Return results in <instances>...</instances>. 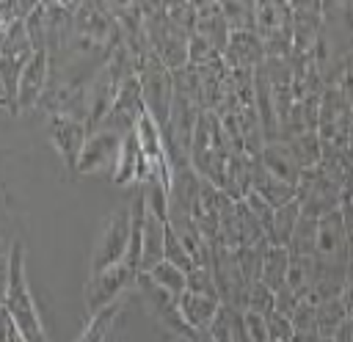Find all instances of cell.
Listing matches in <instances>:
<instances>
[{
	"label": "cell",
	"instance_id": "cell-33",
	"mask_svg": "<svg viewBox=\"0 0 353 342\" xmlns=\"http://www.w3.org/2000/svg\"><path fill=\"white\" fill-rule=\"evenodd\" d=\"M342 303H345L347 314H353V259H347V270H345V290H342Z\"/></svg>",
	"mask_w": 353,
	"mask_h": 342
},
{
	"label": "cell",
	"instance_id": "cell-30",
	"mask_svg": "<svg viewBox=\"0 0 353 342\" xmlns=\"http://www.w3.org/2000/svg\"><path fill=\"white\" fill-rule=\"evenodd\" d=\"M188 290H193V292H207V295H218L212 262H210V265H193V268L188 270Z\"/></svg>",
	"mask_w": 353,
	"mask_h": 342
},
{
	"label": "cell",
	"instance_id": "cell-32",
	"mask_svg": "<svg viewBox=\"0 0 353 342\" xmlns=\"http://www.w3.org/2000/svg\"><path fill=\"white\" fill-rule=\"evenodd\" d=\"M243 325L251 342H270V331H268V317L251 309H243Z\"/></svg>",
	"mask_w": 353,
	"mask_h": 342
},
{
	"label": "cell",
	"instance_id": "cell-25",
	"mask_svg": "<svg viewBox=\"0 0 353 342\" xmlns=\"http://www.w3.org/2000/svg\"><path fill=\"white\" fill-rule=\"evenodd\" d=\"M146 276H149L154 284H160L163 290H168L171 295H176V298L188 290V270H182L179 265H174V262H168V259L157 262L152 270H146Z\"/></svg>",
	"mask_w": 353,
	"mask_h": 342
},
{
	"label": "cell",
	"instance_id": "cell-26",
	"mask_svg": "<svg viewBox=\"0 0 353 342\" xmlns=\"http://www.w3.org/2000/svg\"><path fill=\"white\" fill-rule=\"evenodd\" d=\"M317 223L320 218H312L301 210V221L292 232V240H290V254H312L314 256V243H317Z\"/></svg>",
	"mask_w": 353,
	"mask_h": 342
},
{
	"label": "cell",
	"instance_id": "cell-1",
	"mask_svg": "<svg viewBox=\"0 0 353 342\" xmlns=\"http://www.w3.org/2000/svg\"><path fill=\"white\" fill-rule=\"evenodd\" d=\"M3 312L14 320V325L19 328V334L25 336V342H50L41 314L36 309L33 292L28 287V276H25V248L19 240L11 243L8 251V268H6V290H3Z\"/></svg>",
	"mask_w": 353,
	"mask_h": 342
},
{
	"label": "cell",
	"instance_id": "cell-20",
	"mask_svg": "<svg viewBox=\"0 0 353 342\" xmlns=\"http://www.w3.org/2000/svg\"><path fill=\"white\" fill-rule=\"evenodd\" d=\"M284 141L290 143V149H292V154H295V160H298V165L303 171L317 168L323 163V157H325V141L320 138L317 130H303V132H295V135H290Z\"/></svg>",
	"mask_w": 353,
	"mask_h": 342
},
{
	"label": "cell",
	"instance_id": "cell-24",
	"mask_svg": "<svg viewBox=\"0 0 353 342\" xmlns=\"http://www.w3.org/2000/svg\"><path fill=\"white\" fill-rule=\"evenodd\" d=\"M347 309L342 303V295L339 298H328V301H320L317 303V334L325 336V339H334V334L342 328V323L347 320Z\"/></svg>",
	"mask_w": 353,
	"mask_h": 342
},
{
	"label": "cell",
	"instance_id": "cell-28",
	"mask_svg": "<svg viewBox=\"0 0 353 342\" xmlns=\"http://www.w3.org/2000/svg\"><path fill=\"white\" fill-rule=\"evenodd\" d=\"M165 259L174 262V265H179L182 270H190V268L196 265L193 256H190V251H188V245L182 243V237H179L176 229L171 226V221L165 223Z\"/></svg>",
	"mask_w": 353,
	"mask_h": 342
},
{
	"label": "cell",
	"instance_id": "cell-35",
	"mask_svg": "<svg viewBox=\"0 0 353 342\" xmlns=\"http://www.w3.org/2000/svg\"><path fill=\"white\" fill-rule=\"evenodd\" d=\"M171 342H196V339H190V336H174Z\"/></svg>",
	"mask_w": 353,
	"mask_h": 342
},
{
	"label": "cell",
	"instance_id": "cell-12",
	"mask_svg": "<svg viewBox=\"0 0 353 342\" xmlns=\"http://www.w3.org/2000/svg\"><path fill=\"white\" fill-rule=\"evenodd\" d=\"M50 80H52L50 52L47 50H39L28 61V66H25V72L19 77V102H17L19 105V113L33 110L36 105H41V99H44V94L50 88Z\"/></svg>",
	"mask_w": 353,
	"mask_h": 342
},
{
	"label": "cell",
	"instance_id": "cell-17",
	"mask_svg": "<svg viewBox=\"0 0 353 342\" xmlns=\"http://www.w3.org/2000/svg\"><path fill=\"white\" fill-rule=\"evenodd\" d=\"M193 33L207 39L223 55V50L229 44V36H232V28H229V22H226V17H223V11H221V6L215 0L196 6V28H193Z\"/></svg>",
	"mask_w": 353,
	"mask_h": 342
},
{
	"label": "cell",
	"instance_id": "cell-10",
	"mask_svg": "<svg viewBox=\"0 0 353 342\" xmlns=\"http://www.w3.org/2000/svg\"><path fill=\"white\" fill-rule=\"evenodd\" d=\"M88 135H91V127L85 121L50 116V141L58 149L66 171H72V174H77V163H80V154H83Z\"/></svg>",
	"mask_w": 353,
	"mask_h": 342
},
{
	"label": "cell",
	"instance_id": "cell-8",
	"mask_svg": "<svg viewBox=\"0 0 353 342\" xmlns=\"http://www.w3.org/2000/svg\"><path fill=\"white\" fill-rule=\"evenodd\" d=\"M74 33L97 41V44H105V47H119L121 44V28H119V19L113 17V11L108 8L105 0H85L74 17Z\"/></svg>",
	"mask_w": 353,
	"mask_h": 342
},
{
	"label": "cell",
	"instance_id": "cell-18",
	"mask_svg": "<svg viewBox=\"0 0 353 342\" xmlns=\"http://www.w3.org/2000/svg\"><path fill=\"white\" fill-rule=\"evenodd\" d=\"M251 190H256L273 210L281 207V204H287V201H292V199H298V188H292V185L276 179V177L268 174L256 160H251Z\"/></svg>",
	"mask_w": 353,
	"mask_h": 342
},
{
	"label": "cell",
	"instance_id": "cell-15",
	"mask_svg": "<svg viewBox=\"0 0 353 342\" xmlns=\"http://www.w3.org/2000/svg\"><path fill=\"white\" fill-rule=\"evenodd\" d=\"M254 160H256L268 174H273L276 179H281V182H287V185H292V188L301 185L303 168L298 165V160H295V154H292V149H290L287 141H265L262 152H259Z\"/></svg>",
	"mask_w": 353,
	"mask_h": 342
},
{
	"label": "cell",
	"instance_id": "cell-2",
	"mask_svg": "<svg viewBox=\"0 0 353 342\" xmlns=\"http://www.w3.org/2000/svg\"><path fill=\"white\" fill-rule=\"evenodd\" d=\"M0 83H3V105L11 116L19 113V77L28 61L36 55V47L28 36V25L19 19L0 30Z\"/></svg>",
	"mask_w": 353,
	"mask_h": 342
},
{
	"label": "cell",
	"instance_id": "cell-34",
	"mask_svg": "<svg viewBox=\"0 0 353 342\" xmlns=\"http://www.w3.org/2000/svg\"><path fill=\"white\" fill-rule=\"evenodd\" d=\"M85 0H41L44 8H55V11H66V14H74Z\"/></svg>",
	"mask_w": 353,
	"mask_h": 342
},
{
	"label": "cell",
	"instance_id": "cell-29",
	"mask_svg": "<svg viewBox=\"0 0 353 342\" xmlns=\"http://www.w3.org/2000/svg\"><path fill=\"white\" fill-rule=\"evenodd\" d=\"M245 309L251 312H259L265 317H270L276 312V292L270 287H265L262 281H254L251 290H248V301H245Z\"/></svg>",
	"mask_w": 353,
	"mask_h": 342
},
{
	"label": "cell",
	"instance_id": "cell-31",
	"mask_svg": "<svg viewBox=\"0 0 353 342\" xmlns=\"http://www.w3.org/2000/svg\"><path fill=\"white\" fill-rule=\"evenodd\" d=\"M268 331H270V342H295V325L292 317L273 312L268 317Z\"/></svg>",
	"mask_w": 353,
	"mask_h": 342
},
{
	"label": "cell",
	"instance_id": "cell-14",
	"mask_svg": "<svg viewBox=\"0 0 353 342\" xmlns=\"http://www.w3.org/2000/svg\"><path fill=\"white\" fill-rule=\"evenodd\" d=\"M223 61L234 69H259L268 61L265 41L256 30H232L229 44L223 50Z\"/></svg>",
	"mask_w": 353,
	"mask_h": 342
},
{
	"label": "cell",
	"instance_id": "cell-7",
	"mask_svg": "<svg viewBox=\"0 0 353 342\" xmlns=\"http://www.w3.org/2000/svg\"><path fill=\"white\" fill-rule=\"evenodd\" d=\"M135 287H138L141 298L146 301L149 312L154 314V320H157L160 325H165L174 336H190V339L201 342V336L185 323V317H182V312H179V298H176V295H171L168 290H163L160 284H154L146 273L138 276V284H135Z\"/></svg>",
	"mask_w": 353,
	"mask_h": 342
},
{
	"label": "cell",
	"instance_id": "cell-27",
	"mask_svg": "<svg viewBox=\"0 0 353 342\" xmlns=\"http://www.w3.org/2000/svg\"><path fill=\"white\" fill-rule=\"evenodd\" d=\"M232 30H254V3L256 0H215Z\"/></svg>",
	"mask_w": 353,
	"mask_h": 342
},
{
	"label": "cell",
	"instance_id": "cell-19",
	"mask_svg": "<svg viewBox=\"0 0 353 342\" xmlns=\"http://www.w3.org/2000/svg\"><path fill=\"white\" fill-rule=\"evenodd\" d=\"M290 248L287 245H273L268 243L265 254H262V268H259V281L265 287H270L273 292H279L287 284V273H290Z\"/></svg>",
	"mask_w": 353,
	"mask_h": 342
},
{
	"label": "cell",
	"instance_id": "cell-23",
	"mask_svg": "<svg viewBox=\"0 0 353 342\" xmlns=\"http://www.w3.org/2000/svg\"><path fill=\"white\" fill-rule=\"evenodd\" d=\"M121 309H124V303H121V301H113L110 306H105V309L94 312V314L88 317V323H85L83 334L77 336V342H105V339H108V334L113 331L116 317L121 314Z\"/></svg>",
	"mask_w": 353,
	"mask_h": 342
},
{
	"label": "cell",
	"instance_id": "cell-22",
	"mask_svg": "<svg viewBox=\"0 0 353 342\" xmlns=\"http://www.w3.org/2000/svg\"><path fill=\"white\" fill-rule=\"evenodd\" d=\"M314 281H317V256H312V254H292L290 273H287V287L303 301L314 290Z\"/></svg>",
	"mask_w": 353,
	"mask_h": 342
},
{
	"label": "cell",
	"instance_id": "cell-21",
	"mask_svg": "<svg viewBox=\"0 0 353 342\" xmlns=\"http://www.w3.org/2000/svg\"><path fill=\"white\" fill-rule=\"evenodd\" d=\"M298 221H301V199H292V201L276 207L273 210V218H270V226H268V243H273V245H290Z\"/></svg>",
	"mask_w": 353,
	"mask_h": 342
},
{
	"label": "cell",
	"instance_id": "cell-13",
	"mask_svg": "<svg viewBox=\"0 0 353 342\" xmlns=\"http://www.w3.org/2000/svg\"><path fill=\"white\" fill-rule=\"evenodd\" d=\"M221 309H223L221 295H207V292H193V290H185L179 295V312L185 323L201 336V342H210V328L215 317L221 314Z\"/></svg>",
	"mask_w": 353,
	"mask_h": 342
},
{
	"label": "cell",
	"instance_id": "cell-4",
	"mask_svg": "<svg viewBox=\"0 0 353 342\" xmlns=\"http://www.w3.org/2000/svg\"><path fill=\"white\" fill-rule=\"evenodd\" d=\"M138 77H141V91H143V105H146V113L160 124L165 127L168 119H171V108H174V72L154 55L149 52L141 66H138Z\"/></svg>",
	"mask_w": 353,
	"mask_h": 342
},
{
	"label": "cell",
	"instance_id": "cell-9",
	"mask_svg": "<svg viewBox=\"0 0 353 342\" xmlns=\"http://www.w3.org/2000/svg\"><path fill=\"white\" fill-rule=\"evenodd\" d=\"M121 141L124 132L110 130V127H99L88 135L80 163H77V174H102V171H113L119 152H121Z\"/></svg>",
	"mask_w": 353,
	"mask_h": 342
},
{
	"label": "cell",
	"instance_id": "cell-6",
	"mask_svg": "<svg viewBox=\"0 0 353 342\" xmlns=\"http://www.w3.org/2000/svg\"><path fill=\"white\" fill-rule=\"evenodd\" d=\"M130 229H132V210L121 207L116 212H110V218L105 221L97 245L91 251V270H105L116 262H124L130 254Z\"/></svg>",
	"mask_w": 353,
	"mask_h": 342
},
{
	"label": "cell",
	"instance_id": "cell-5",
	"mask_svg": "<svg viewBox=\"0 0 353 342\" xmlns=\"http://www.w3.org/2000/svg\"><path fill=\"white\" fill-rule=\"evenodd\" d=\"M138 276H141V270L127 259L116 262V265H110L105 270L88 273V281H85V290H83L88 314L110 306L113 301H121V295L138 284Z\"/></svg>",
	"mask_w": 353,
	"mask_h": 342
},
{
	"label": "cell",
	"instance_id": "cell-3",
	"mask_svg": "<svg viewBox=\"0 0 353 342\" xmlns=\"http://www.w3.org/2000/svg\"><path fill=\"white\" fill-rule=\"evenodd\" d=\"M254 30L265 41L268 58H292L295 11L290 0H256L254 3Z\"/></svg>",
	"mask_w": 353,
	"mask_h": 342
},
{
	"label": "cell",
	"instance_id": "cell-11",
	"mask_svg": "<svg viewBox=\"0 0 353 342\" xmlns=\"http://www.w3.org/2000/svg\"><path fill=\"white\" fill-rule=\"evenodd\" d=\"M314 256L320 262H336V265H345L350 259V245H347V229H345L342 210H331L320 218Z\"/></svg>",
	"mask_w": 353,
	"mask_h": 342
},
{
	"label": "cell",
	"instance_id": "cell-16",
	"mask_svg": "<svg viewBox=\"0 0 353 342\" xmlns=\"http://www.w3.org/2000/svg\"><path fill=\"white\" fill-rule=\"evenodd\" d=\"M143 174H146L143 152H141L135 130H132L121 141V152H119V160L110 171V179H113L116 188H130V185H143Z\"/></svg>",
	"mask_w": 353,
	"mask_h": 342
}]
</instances>
